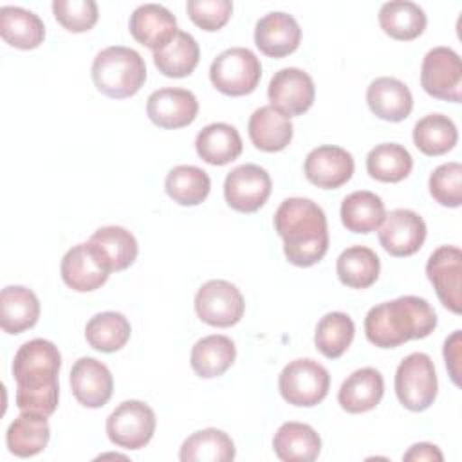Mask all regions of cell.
Masks as SVG:
<instances>
[{"label":"cell","mask_w":462,"mask_h":462,"mask_svg":"<svg viewBox=\"0 0 462 462\" xmlns=\"http://www.w3.org/2000/svg\"><path fill=\"white\" fill-rule=\"evenodd\" d=\"M274 229L282 236L283 253L292 265L310 267L327 254V217L310 199H285L274 213Z\"/></svg>","instance_id":"6da1fadb"},{"label":"cell","mask_w":462,"mask_h":462,"mask_svg":"<svg viewBox=\"0 0 462 462\" xmlns=\"http://www.w3.org/2000/svg\"><path fill=\"white\" fill-rule=\"evenodd\" d=\"M437 327L433 307L419 296H401L372 307L365 316L366 339L379 348H395L428 337Z\"/></svg>","instance_id":"7a4b0ae2"},{"label":"cell","mask_w":462,"mask_h":462,"mask_svg":"<svg viewBox=\"0 0 462 462\" xmlns=\"http://www.w3.org/2000/svg\"><path fill=\"white\" fill-rule=\"evenodd\" d=\"M92 79L96 88L112 99L132 97L146 81V65L137 51L112 45L96 54Z\"/></svg>","instance_id":"3957f363"},{"label":"cell","mask_w":462,"mask_h":462,"mask_svg":"<svg viewBox=\"0 0 462 462\" xmlns=\"http://www.w3.org/2000/svg\"><path fill=\"white\" fill-rule=\"evenodd\" d=\"M435 365L424 352L406 356L395 370V395L410 411L428 410L437 397Z\"/></svg>","instance_id":"277c9868"},{"label":"cell","mask_w":462,"mask_h":462,"mask_svg":"<svg viewBox=\"0 0 462 462\" xmlns=\"http://www.w3.org/2000/svg\"><path fill=\"white\" fill-rule=\"evenodd\" d=\"M262 78V63L256 54L245 47H231L220 52L211 67L209 79L213 87L226 96L251 94Z\"/></svg>","instance_id":"5b68a950"},{"label":"cell","mask_w":462,"mask_h":462,"mask_svg":"<svg viewBox=\"0 0 462 462\" xmlns=\"http://www.w3.org/2000/svg\"><path fill=\"white\" fill-rule=\"evenodd\" d=\"M278 388L285 402L300 408H310L319 404L330 388L328 370L310 359H294L283 366L278 377Z\"/></svg>","instance_id":"8992f818"},{"label":"cell","mask_w":462,"mask_h":462,"mask_svg":"<svg viewBox=\"0 0 462 462\" xmlns=\"http://www.w3.org/2000/svg\"><path fill=\"white\" fill-rule=\"evenodd\" d=\"M153 410L137 399L121 402L106 419V435L112 444L123 449L144 448L155 433Z\"/></svg>","instance_id":"52a82bcc"},{"label":"cell","mask_w":462,"mask_h":462,"mask_svg":"<svg viewBox=\"0 0 462 462\" xmlns=\"http://www.w3.org/2000/svg\"><path fill=\"white\" fill-rule=\"evenodd\" d=\"M420 87L435 99L460 103L462 63L451 47H433L426 52L420 67Z\"/></svg>","instance_id":"ba28073f"},{"label":"cell","mask_w":462,"mask_h":462,"mask_svg":"<svg viewBox=\"0 0 462 462\" xmlns=\"http://www.w3.org/2000/svg\"><path fill=\"white\" fill-rule=\"evenodd\" d=\"M244 310L242 292L227 280H209L195 294V312L206 325L233 327L242 319Z\"/></svg>","instance_id":"9c48e42d"},{"label":"cell","mask_w":462,"mask_h":462,"mask_svg":"<svg viewBox=\"0 0 462 462\" xmlns=\"http://www.w3.org/2000/svg\"><path fill=\"white\" fill-rule=\"evenodd\" d=\"M61 354L49 339H31L23 343L13 359V377L20 386H38L58 381Z\"/></svg>","instance_id":"30bf717a"},{"label":"cell","mask_w":462,"mask_h":462,"mask_svg":"<svg viewBox=\"0 0 462 462\" xmlns=\"http://www.w3.org/2000/svg\"><path fill=\"white\" fill-rule=\"evenodd\" d=\"M273 180L258 164H242L233 168L224 180L226 202L240 213L258 211L269 199Z\"/></svg>","instance_id":"8fae6325"},{"label":"cell","mask_w":462,"mask_h":462,"mask_svg":"<svg viewBox=\"0 0 462 462\" xmlns=\"http://www.w3.org/2000/svg\"><path fill=\"white\" fill-rule=\"evenodd\" d=\"M426 276L431 282L440 303L453 314L462 312V251L457 245L437 247L426 263Z\"/></svg>","instance_id":"7c38bea8"},{"label":"cell","mask_w":462,"mask_h":462,"mask_svg":"<svg viewBox=\"0 0 462 462\" xmlns=\"http://www.w3.org/2000/svg\"><path fill=\"white\" fill-rule=\"evenodd\" d=\"M314 96L316 87L312 78L296 67H285L274 72L267 88L271 106L278 108L289 117L307 112L314 103Z\"/></svg>","instance_id":"4fadbf2b"},{"label":"cell","mask_w":462,"mask_h":462,"mask_svg":"<svg viewBox=\"0 0 462 462\" xmlns=\"http://www.w3.org/2000/svg\"><path fill=\"white\" fill-rule=\"evenodd\" d=\"M424 240L426 222L413 209H392L379 226V242L392 256H411L422 247Z\"/></svg>","instance_id":"5bb4252c"},{"label":"cell","mask_w":462,"mask_h":462,"mask_svg":"<svg viewBox=\"0 0 462 462\" xmlns=\"http://www.w3.org/2000/svg\"><path fill=\"white\" fill-rule=\"evenodd\" d=\"M150 121L161 128L175 130L191 125L199 114V101L188 88H159L146 101Z\"/></svg>","instance_id":"9a60e30c"},{"label":"cell","mask_w":462,"mask_h":462,"mask_svg":"<svg viewBox=\"0 0 462 462\" xmlns=\"http://www.w3.org/2000/svg\"><path fill=\"white\" fill-rule=\"evenodd\" d=\"M303 171L310 184L323 189H336L350 180L354 157L341 146L323 144L307 153Z\"/></svg>","instance_id":"2e32d148"},{"label":"cell","mask_w":462,"mask_h":462,"mask_svg":"<svg viewBox=\"0 0 462 462\" xmlns=\"http://www.w3.org/2000/svg\"><path fill=\"white\" fill-rule=\"evenodd\" d=\"M70 388L85 408L105 406L114 392V379L108 366L94 357H79L70 370Z\"/></svg>","instance_id":"e0dca14e"},{"label":"cell","mask_w":462,"mask_h":462,"mask_svg":"<svg viewBox=\"0 0 462 462\" xmlns=\"http://www.w3.org/2000/svg\"><path fill=\"white\" fill-rule=\"evenodd\" d=\"M128 29L135 42L153 52L168 45L179 32L177 20L171 11L159 4H143L135 7L130 14Z\"/></svg>","instance_id":"ac0fdd59"},{"label":"cell","mask_w":462,"mask_h":462,"mask_svg":"<svg viewBox=\"0 0 462 462\" xmlns=\"http://www.w3.org/2000/svg\"><path fill=\"white\" fill-rule=\"evenodd\" d=\"M87 245L108 273L128 269L135 262L139 251L135 236L121 226L96 229Z\"/></svg>","instance_id":"d6986e66"},{"label":"cell","mask_w":462,"mask_h":462,"mask_svg":"<svg viewBox=\"0 0 462 462\" xmlns=\"http://www.w3.org/2000/svg\"><path fill=\"white\" fill-rule=\"evenodd\" d=\"M300 40L301 29L289 13L273 11L256 22L254 43L265 56L283 58L298 49Z\"/></svg>","instance_id":"ffe728a7"},{"label":"cell","mask_w":462,"mask_h":462,"mask_svg":"<svg viewBox=\"0 0 462 462\" xmlns=\"http://www.w3.org/2000/svg\"><path fill=\"white\" fill-rule=\"evenodd\" d=\"M366 103L379 119L399 123L406 119L413 108L410 88L397 78H375L366 88Z\"/></svg>","instance_id":"44dd1931"},{"label":"cell","mask_w":462,"mask_h":462,"mask_svg":"<svg viewBox=\"0 0 462 462\" xmlns=\"http://www.w3.org/2000/svg\"><path fill=\"white\" fill-rule=\"evenodd\" d=\"M384 393V379L372 366L352 372L337 392L339 406L348 413H365L374 410Z\"/></svg>","instance_id":"7402d4cb"},{"label":"cell","mask_w":462,"mask_h":462,"mask_svg":"<svg viewBox=\"0 0 462 462\" xmlns=\"http://www.w3.org/2000/svg\"><path fill=\"white\" fill-rule=\"evenodd\" d=\"M247 132L254 148L262 152H280L292 141L294 128L289 116L271 105H265L251 114Z\"/></svg>","instance_id":"603a6c76"},{"label":"cell","mask_w":462,"mask_h":462,"mask_svg":"<svg viewBox=\"0 0 462 462\" xmlns=\"http://www.w3.org/2000/svg\"><path fill=\"white\" fill-rule=\"evenodd\" d=\"M61 280L67 287L78 292H90L99 289L108 280V271L97 262L87 242L70 247L61 258Z\"/></svg>","instance_id":"cb8c5ba5"},{"label":"cell","mask_w":462,"mask_h":462,"mask_svg":"<svg viewBox=\"0 0 462 462\" xmlns=\"http://www.w3.org/2000/svg\"><path fill=\"white\" fill-rule=\"evenodd\" d=\"M40 318L38 296L23 285H7L0 294V327L5 334H22Z\"/></svg>","instance_id":"d4e9b609"},{"label":"cell","mask_w":462,"mask_h":462,"mask_svg":"<svg viewBox=\"0 0 462 462\" xmlns=\"http://www.w3.org/2000/svg\"><path fill=\"white\" fill-rule=\"evenodd\" d=\"M273 449L283 462H312L321 451V439L305 422H283L273 439Z\"/></svg>","instance_id":"484cf974"},{"label":"cell","mask_w":462,"mask_h":462,"mask_svg":"<svg viewBox=\"0 0 462 462\" xmlns=\"http://www.w3.org/2000/svg\"><path fill=\"white\" fill-rule=\"evenodd\" d=\"M195 150L208 164L224 166L242 153V137L233 125L211 123L197 134Z\"/></svg>","instance_id":"4316f807"},{"label":"cell","mask_w":462,"mask_h":462,"mask_svg":"<svg viewBox=\"0 0 462 462\" xmlns=\"http://www.w3.org/2000/svg\"><path fill=\"white\" fill-rule=\"evenodd\" d=\"M0 36L11 47L36 49L45 38V25L38 14L16 5L0 9Z\"/></svg>","instance_id":"83f0119b"},{"label":"cell","mask_w":462,"mask_h":462,"mask_svg":"<svg viewBox=\"0 0 462 462\" xmlns=\"http://www.w3.org/2000/svg\"><path fill=\"white\" fill-rule=\"evenodd\" d=\"M236 357V346L231 337L211 334L199 339L189 356V365L199 377H218L231 368Z\"/></svg>","instance_id":"f1b7e54d"},{"label":"cell","mask_w":462,"mask_h":462,"mask_svg":"<svg viewBox=\"0 0 462 462\" xmlns=\"http://www.w3.org/2000/svg\"><path fill=\"white\" fill-rule=\"evenodd\" d=\"M379 25L393 40L410 42L426 29L424 9L410 0H392L379 9Z\"/></svg>","instance_id":"f546056e"},{"label":"cell","mask_w":462,"mask_h":462,"mask_svg":"<svg viewBox=\"0 0 462 462\" xmlns=\"http://www.w3.org/2000/svg\"><path fill=\"white\" fill-rule=\"evenodd\" d=\"M51 437L47 417L22 411L7 428L5 442L14 457L29 458L45 449Z\"/></svg>","instance_id":"4dcf8cb0"},{"label":"cell","mask_w":462,"mask_h":462,"mask_svg":"<svg viewBox=\"0 0 462 462\" xmlns=\"http://www.w3.org/2000/svg\"><path fill=\"white\" fill-rule=\"evenodd\" d=\"M341 222L343 226L352 233H372L379 229V226L384 220V202L379 195L359 189L346 195L341 202Z\"/></svg>","instance_id":"1f68e13d"},{"label":"cell","mask_w":462,"mask_h":462,"mask_svg":"<svg viewBox=\"0 0 462 462\" xmlns=\"http://www.w3.org/2000/svg\"><path fill=\"white\" fill-rule=\"evenodd\" d=\"M236 455L231 437L217 428H206L191 433L180 446L182 462H229Z\"/></svg>","instance_id":"d6a6232c"},{"label":"cell","mask_w":462,"mask_h":462,"mask_svg":"<svg viewBox=\"0 0 462 462\" xmlns=\"http://www.w3.org/2000/svg\"><path fill=\"white\" fill-rule=\"evenodd\" d=\"M381 271V260L366 245L346 247L336 262V273L343 285L350 289H366L375 283Z\"/></svg>","instance_id":"836d02e7"},{"label":"cell","mask_w":462,"mask_h":462,"mask_svg":"<svg viewBox=\"0 0 462 462\" xmlns=\"http://www.w3.org/2000/svg\"><path fill=\"white\" fill-rule=\"evenodd\" d=\"M132 334L130 321L125 314L116 310H106L92 316L85 325L87 343L99 352L112 354L121 350Z\"/></svg>","instance_id":"e575fe53"},{"label":"cell","mask_w":462,"mask_h":462,"mask_svg":"<svg viewBox=\"0 0 462 462\" xmlns=\"http://www.w3.org/2000/svg\"><path fill=\"white\" fill-rule=\"evenodd\" d=\"M200 60V49L197 40L186 32L179 31L175 38L162 49L153 52V63L168 78H186L189 76Z\"/></svg>","instance_id":"d590c367"},{"label":"cell","mask_w":462,"mask_h":462,"mask_svg":"<svg viewBox=\"0 0 462 462\" xmlns=\"http://www.w3.org/2000/svg\"><path fill=\"white\" fill-rule=\"evenodd\" d=\"M413 144L430 157L444 155L455 148L458 141L457 125L444 114H428L413 126Z\"/></svg>","instance_id":"8d00e7d4"},{"label":"cell","mask_w":462,"mask_h":462,"mask_svg":"<svg viewBox=\"0 0 462 462\" xmlns=\"http://www.w3.org/2000/svg\"><path fill=\"white\" fill-rule=\"evenodd\" d=\"M164 189L180 206H199L209 195L211 179L199 166L179 164L168 171Z\"/></svg>","instance_id":"74e56055"},{"label":"cell","mask_w":462,"mask_h":462,"mask_svg":"<svg viewBox=\"0 0 462 462\" xmlns=\"http://www.w3.org/2000/svg\"><path fill=\"white\" fill-rule=\"evenodd\" d=\"M413 159L410 152L397 143H383L374 146L366 155V171L381 182H401L410 175Z\"/></svg>","instance_id":"f35d334b"},{"label":"cell","mask_w":462,"mask_h":462,"mask_svg":"<svg viewBox=\"0 0 462 462\" xmlns=\"http://www.w3.org/2000/svg\"><path fill=\"white\" fill-rule=\"evenodd\" d=\"M354 321L345 312H327L316 325L314 345L328 359L341 357L354 339Z\"/></svg>","instance_id":"ab89813d"},{"label":"cell","mask_w":462,"mask_h":462,"mask_svg":"<svg viewBox=\"0 0 462 462\" xmlns=\"http://www.w3.org/2000/svg\"><path fill=\"white\" fill-rule=\"evenodd\" d=\"M431 197L446 208L462 204V166L460 162H446L437 166L430 175Z\"/></svg>","instance_id":"60d3db41"},{"label":"cell","mask_w":462,"mask_h":462,"mask_svg":"<svg viewBox=\"0 0 462 462\" xmlns=\"http://www.w3.org/2000/svg\"><path fill=\"white\" fill-rule=\"evenodd\" d=\"M54 18L70 32H85L92 29L99 18L94 0H54Z\"/></svg>","instance_id":"b9f144b4"},{"label":"cell","mask_w":462,"mask_h":462,"mask_svg":"<svg viewBox=\"0 0 462 462\" xmlns=\"http://www.w3.org/2000/svg\"><path fill=\"white\" fill-rule=\"evenodd\" d=\"M58 399H60L58 381L49 384H38V386L16 384V406L20 411L49 417L56 411Z\"/></svg>","instance_id":"7bdbcfd3"},{"label":"cell","mask_w":462,"mask_h":462,"mask_svg":"<svg viewBox=\"0 0 462 462\" xmlns=\"http://www.w3.org/2000/svg\"><path fill=\"white\" fill-rule=\"evenodd\" d=\"M186 11L195 25L211 32L229 22L233 4L229 0H188Z\"/></svg>","instance_id":"ee69618b"},{"label":"cell","mask_w":462,"mask_h":462,"mask_svg":"<svg viewBox=\"0 0 462 462\" xmlns=\"http://www.w3.org/2000/svg\"><path fill=\"white\" fill-rule=\"evenodd\" d=\"M460 346H462V341H460V330H455L446 341H444V359H446V366H448V372L453 379V383L458 386L460 384Z\"/></svg>","instance_id":"f6af8a7d"},{"label":"cell","mask_w":462,"mask_h":462,"mask_svg":"<svg viewBox=\"0 0 462 462\" xmlns=\"http://www.w3.org/2000/svg\"><path fill=\"white\" fill-rule=\"evenodd\" d=\"M402 460H408V462H442L444 455L440 453V449L435 444L419 442V444H413L402 455Z\"/></svg>","instance_id":"bcb514c9"}]
</instances>
